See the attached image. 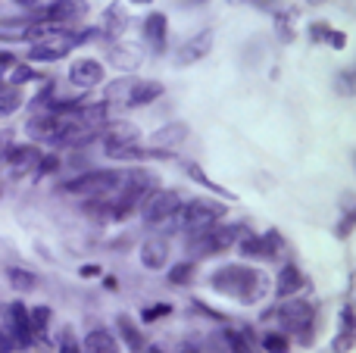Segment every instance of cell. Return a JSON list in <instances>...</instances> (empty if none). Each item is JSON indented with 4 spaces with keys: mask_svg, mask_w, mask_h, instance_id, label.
<instances>
[{
    "mask_svg": "<svg viewBox=\"0 0 356 353\" xmlns=\"http://www.w3.org/2000/svg\"><path fill=\"white\" fill-rule=\"evenodd\" d=\"M341 91H344L347 97H353V66L347 69V72H341Z\"/></svg>",
    "mask_w": 356,
    "mask_h": 353,
    "instance_id": "obj_40",
    "label": "cell"
},
{
    "mask_svg": "<svg viewBox=\"0 0 356 353\" xmlns=\"http://www.w3.org/2000/svg\"><path fill=\"white\" fill-rule=\"evenodd\" d=\"M131 6H150V3H156V0H129Z\"/></svg>",
    "mask_w": 356,
    "mask_h": 353,
    "instance_id": "obj_48",
    "label": "cell"
},
{
    "mask_svg": "<svg viewBox=\"0 0 356 353\" xmlns=\"http://www.w3.org/2000/svg\"><path fill=\"white\" fill-rule=\"evenodd\" d=\"M222 341H225V350H232V353H259L250 325H244V329H225L222 331Z\"/></svg>",
    "mask_w": 356,
    "mask_h": 353,
    "instance_id": "obj_22",
    "label": "cell"
},
{
    "mask_svg": "<svg viewBox=\"0 0 356 353\" xmlns=\"http://www.w3.org/2000/svg\"><path fill=\"white\" fill-rule=\"evenodd\" d=\"M56 350H60V353H81V341L75 338L72 329H66L60 335V344H56Z\"/></svg>",
    "mask_w": 356,
    "mask_h": 353,
    "instance_id": "obj_35",
    "label": "cell"
},
{
    "mask_svg": "<svg viewBox=\"0 0 356 353\" xmlns=\"http://www.w3.org/2000/svg\"><path fill=\"white\" fill-rule=\"evenodd\" d=\"M328 44H332L334 50H344L347 47V35H344V31H338V28H332V35H328Z\"/></svg>",
    "mask_w": 356,
    "mask_h": 353,
    "instance_id": "obj_41",
    "label": "cell"
},
{
    "mask_svg": "<svg viewBox=\"0 0 356 353\" xmlns=\"http://www.w3.org/2000/svg\"><path fill=\"white\" fill-rule=\"evenodd\" d=\"M125 25H129V10H125V6H119V3H110L104 10V16H100L97 31L104 38H119L125 31Z\"/></svg>",
    "mask_w": 356,
    "mask_h": 353,
    "instance_id": "obj_21",
    "label": "cell"
},
{
    "mask_svg": "<svg viewBox=\"0 0 356 353\" xmlns=\"http://www.w3.org/2000/svg\"><path fill=\"white\" fill-rule=\"evenodd\" d=\"M213 44H216V31L207 25V28L194 31V35H191L188 41H181V44H178V50L172 54V63H175L178 69H184V66H194V63L207 60V56L213 54Z\"/></svg>",
    "mask_w": 356,
    "mask_h": 353,
    "instance_id": "obj_9",
    "label": "cell"
},
{
    "mask_svg": "<svg viewBox=\"0 0 356 353\" xmlns=\"http://www.w3.org/2000/svg\"><path fill=\"white\" fill-rule=\"evenodd\" d=\"M16 63H19V54H13V50H0V69H3V72H10Z\"/></svg>",
    "mask_w": 356,
    "mask_h": 353,
    "instance_id": "obj_39",
    "label": "cell"
},
{
    "mask_svg": "<svg viewBox=\"0 0 356 353\" xmlns=\"http://www.w3.org/2000/svg\"><path fill=\"white\" fill-rule=\"evenodd\" d=\"M0 194H3V191H0Z\"/></svg>",
    "mask_w": 356,
    "mask_h": 353,
    "instance_id": "obj_52",
    "label": "cell"
},
{
    "mask_svg": "<svg viewBox=\"0 0 356 353\" xmlns=\"http://www.w3.org/2000/svg\"><path fill=\"white\" fill-rule=\"evenodd\" d=\"M172 353H200V347H197V344H191V341H181Z\"/></svg>",
    "mask_w": 356,
    "mask_h": 353,
    "instance_id": "obj_45",
    "label": "cell"
},
{
    "mask_svg": "<svg viewBox=\"0 0 356 353\" xmlns=\"http://www.w3.org/2000/svg\"><path fill=\"white\" fill-rule=\"evenodd\" d=\"M275 19V35L282 44H291L294 41V19H297V10H275L272 13Z\"/></svg>",
    "mask_w": 356,
    "mask_h": 353,
    "instance_id": "obj_29",
    "label": "cell"
},
{
    "mask_svg": "<svg viewBox=\"0 0 356 353\" xmlns=\"http://www.w3.org/2000/svg\"><path fill=\"white\" fill-rule=\"evenodd\" d=\"M181 200L184 197L178 191H172V188H154V191L141 200V206H138L144 229L160 231L163 225H169V219H172L175 210L181 206Z\"/></svg>",
    "mask_w": 356,
    "mask_h": 353,
    "instance_id": "obj_7",
    "label": "cell"
},
{
    "mask_svg": "<svg viewBox=\"0 0 356 353\" xmlns=\"http://www.w3.org/2000/svg\"><path fill=\"white\" fill-rule=\"evenodd\" d=\"M144 44H147L154 54H166V44H169V16L166 13L154 10L144 16Z\"/></svg>",
    "mask_w": 356,
    "mask_h": 353,
    "instance_id": "obj_16",
    "label": "cell"
},
{
    "mask_svg": "<svg viewBox=\"0 0 356 353\" xmlns=\"http://www.w3.org/2000/svg\"><path fill=\"white\" fill-rule=\"evenodd\" d=\"M169 313H172V304H156V306H147V310L141 313V319L144 322H156V319L169 316Z\"/></svg>",
    "mask_w": 356,
    "mask_h": 353,
    "instance_id": "obj_36",
    "label": "cell"
},
{
    "mask_svg": "<svg viewBox=\"0 0 356 353\" xmlns=\"http://www.w3.org/2000/svg\"><path fill=\"white\" fill-rule=\"evenodd\" d=\"M29 319H31V331H35V344L47 341V329H50V319H54V310H50V306H31Z\"/></svg>",
    "mask_w": 356,
    "mask_h": 353,
    "instance_id": "obj_27",
    "label": "cell"
},
{
    "mask_svg": "<svg viewBox=\"0 0 356 353\" xmlns=\"http://www.w3.org/2000/svg\"><path fill=\"white\" fill-rule=\"evenodd\" d=\"M69 85L79 88V91H94V88H100L106 81V66L100 60H94V56H79V60L69 66Z\"/></svg>",
    "mask_w": 356,
    "mask_h": 353,
    "instance_id": "obj_12",
    "label": "cell"
},
{
    "mask_svg": "<svg viewBox=\"0 0 356 353\" xmlns=\"http://www.w3.org/2000/svg\"><path fill=\"white\" fill-rule=\"evenodd\" d=\"M41 154L44 150L38 147V144L25 141V144H13V147H6L3 154V163L6 169H10V179H29V175L38 172V163H41Z\"/></svg>",
    "mask_w": 356,
    "mask_h": 353,
    "instance_id": "obj_10",
    "label": "cell"
},
{
    "mask_svg": "<svg viewBox=\"0 0 356 353\" xmlns=\"http://www.w3.org/2000/svg\"><path fill=\"white\" fill-rule=\"evenodd\" d=\"M307 285H309L307 272H303L297 263H284V266L278 269V275L272 279V294H275L278 300L300 297V291H307Z\"/></svg>",
    "mask_w": 356,
    "mask_h": 353,
    "instance_id": "obj_13",
    "label": "cell"
},
{
    "mask_svg": "<svg viewBox=\"0 0 356 353\" xmlns=\"http://www.w3.org/2000/svg\"><path fill=\"white\" fill-rule=\"evenodd\" d=\"M216 294H225V297L238 300L244 306L263 304L272 291V279L259 269L247 266V263H228V266L216 269L213 279H209Z\"/></svg>",
    "mask_w": 356,
    "mask_h": 353,
    "instance_id": "obj_1",
    "label": "cell"
},
{
    "mask_svg": "<svg viewBox=\"0 0 356 353\" xmlns=\"http://www.w3.org/2000/svg\"><path fill=\"white\" fill-rule=\"evenodd\" d=\"M222 353H232V350H222Z\"/></svg>",
    "mask_w": 356,
    "mask_h": 353,
    "instance_id": "obj_51",
    "label": "cell"
},
{
    "mask_svg": "<svg viewBox=\"0 0 356 353\" xmlns=\"http://www.w3.org/2000/svg\"><path fill=\"white\" fill-rule=\"evenodd\" d=\"M241 231H244V225H238V222H216L203 231H194V235H188V254H194V260L228 254L238 244Z\"/></svg>",
    "mask_w": 356,
    "mask_h": 353,
    "instance_id": "obj_5",
    "label": "cell"
},
{
    "mask_svg": "<svg viewBox=\"0 0 356 353\" xmlns=\"http://www.w3.org/2000/svg\"><path fill=\"white\" fill-rule=\"evenodd\" d=\"M166 94V85L163 81H154V79H135L131 81V91L125 97V106L129 110H141V106H150Z\"/></svg>",
    "mask_w": 356,
    "mask_h": 353,
    "instance_id": "obj_17",
    "label": "cell"
},
{
    "mask_svg": "<svg viewBox=\"0 0 356 353\" xmlns=\"http://www.w3.org/2000/svg\"><path fill=\"white\" fill-rule=\"evenodd\" d=\"M263 350L266 353H291V335H284V331H269V335H263Z\"/></svg>",
    "mask_w": 356,
    "mask_h": 353,
    "instance_id": "obj_32",
    "label": "cell"
},
{
    "mask_svg": "<svg viewBox=\"0 0 356 353\" xmlns=\"http://www.w3.org/2000/svg\"><path fill=\"white\" fill-rule=\"evenodd\" d=\"M16 347H13V341H10V335H6L3 329H0V353H13Z\"/></svg>",
    "mask_w": 356,
    "mask_h": 353,
    "instance_id": "obj_44",
    "label": "cell"
},
{
    "mask_svg": "<svg viewBox=\"0 0 356 353\" xmlns=\"http://www.w3.org/2000/svg\"><path fill=\"white\" fill-rule=\"evenodd\" d=\"M350 231H353V213H347L338 225V238H350Z\"/></svg>",
    "mask_w": 356,
    "mask_h": 353,
    "instance_id": "obj_42",
    "label": "cell"
},
{
    "mask_svg": "<svg viewBox=\"0 0 356 353\" xmlns=\"http://www.w3.org/2000/svg\"><path fill=\"white\" fill-rule=\"evenodd\" d=\"M144 353H169V350H163L160 344H147V347H144Z\"/></svg>",
    "mask_w": 356,
    "mask_h": 353,
    "instance_id": "obj_47",
    "label": "cell"
},
{
    "mask_svg": "<svg viewBox=\"0 0 356 353\" xmlns=\"http://www.w3.org/2000/svg\"><path fill=\"white\" fill-rule=\"evenodd\" d=\"M91 38H100L97 28H63V31H54V35L41 38V41L29 44L25 50V63H60L72 54L75 47H81L85 41Z\"/></svg>",
    "mask_w": 356,
    "mask_h": 353,
    "instance_id": "obj_2",
    "label": "cell"
},
{
    "mask_svg": "<svg viewBox=\"0 0 356 353\" xmlns=\"http://www.w3.org/2000/svg\"><path fill=\"white\" fill-rule=\"evenodd\" d=\"M116 329H119V341L129 353H144L147 341H144V329L129 316V313H119L116 316Z\"/></svg>",
    "mask_w": 356,
    "mask_h": 353,
    "instance_id": "obj_18",
    "label": "cell"
},
{
    "mask_svg": "<svg viewBox=\"0 0 356 353\" xmlns=\"http://www.w3.org/2000/svg\"><path fill=\"white\" fill-rule=\"evenodd\" d=\"M13 3H16L19 10H38V6H44V0H13Z\"/></svg>",
    "mask_w": 356,
    "mask_h": 353,
    "instance_id": "obj_43",
    "label": "cell"
},
{
    "mask_svg": "<svg viewBox=\"0 0 356 353\" xmlns=\"http://www.w3.org/2000/svg\"><path fill=\"white\" fill-rule=\"evenodd\" d=\"M106 63H110L113 69H119V72L131 75V72H138V69H141L144 54H141V47H138V44L113 41V44H110V50H106Z\"/></svg>",
    "mask_w": 356,
    "mask_h": 353,
    "instance_id": "obj_14",
    "label": "cell"
},
{
    "mask_svg": "<svg viewBox=\"0 0 356 353\" xmlns=\"http://www.w3.org/2000/svg\"><path fill=\"white\" fill-rule=\"evenodd\" d=\"M119 338L113 335L110 329H91L85 338H81V353H119Z\"/></svg>",
    "mask_w": 356,
    "mask_h": 353,
    "instance_id": "obj_20",
    "label": "cell"
},
{
    "mask_svg": "<svg viewBox=\"0 0 356 353\" xmlns=\"http://www.w3.org/2000/svg\"><path fill=\"white\" fill-rule=\"evenodd\" d=\"M232 6H257V10L263 13H275V6H272V0H228Z\"/></svg>",
    "mask_w": 356,
    "mask_h": 353,
    "instance_id": "obj_37",
    "label": "cell"
},
{
    "mask_svg": "<svg viewBox=\"0 0 356 353\" xmlns=\"http://www.w3.org/2000/svg\"><path fill=\"white\" fill-rule=\"evenodd\" d=\"M181 3H188V6H203V3H209V0H181Z\"/></svg>",
    "mask_w": 356,
    "mask_h": 353,
    "instance_id": "obj_49",
    "label": "cell"
},
{
    "mask_svg": "<svg viewBox=\"0 0 356 353\" xmlns=\"http://www.w3.org/2000/svg\"><path fill=\"white\" fill-rule=\"evenodd\" d=\"M350 350H353V325L341 322V331L332 341V353H350Z\"/></svg>",
    "mask_w": 356,
    "mask_h": 353,
    "instance_id": "obj_33",
    "label": "cell"
},
{
    "mask_svg": "<svg viewBox=\"0 0 356 353\" xmlns=\"http://www.w3.org/2000/svg\"><path fill=\"white\" fill-rule=\"evenodd\" d=\"M309 35H313V41H328L332 25H328V22H313V25H309Z\"/></svg>",
    "mask_w": 356,
    "mask_h": 353,
    "instance_id": "obj_38",
    "label": "cell"
},
{
    "mask_svg": "<svg viewBox=\"0 0 356 353\" xmlns=\"http://www.w3.org/2000/svg\"><path fill=\"white\" fill-rule=\"evenodd\" d=\"M6 281H10V288L19 294V297L38 291V275L31 272L29 266H10L6 269Z\"/></svg>",
    "mask_w": 356,
    "mask_h": 353,
    "instance_id": "obj_24",
    "label": "cell"
},
{
    "mask_svg": "<svg viewBox=\"0 0 356 353\" xmlns=\"http://www.w3.org/2000/svg\"><path fill=\"white\" fill-rule=\"evenodd\" d=\"M169 254H172V244H169L166 235H154L141 244L138 256H141V266L150 269V272H160V269L169 266Z\"/></svg>",
    "mask_w": 356,
    "mask_h": 353,
    "instance_id": "obj_15",
    "label": "cell"
},
{
    "mask_svg": "<svg viewBox=\"0 0 356 353\" xmlns=\"http://www.w3.org/2000/svg\"><path fill=\"white\" fill-rule=\"evenodd\" d=\"M184 172H188L191 179L197 181V185H203V188H207V191L213 194V197H222V200H228V204H234V194L228 191V188H222L219 181H213V179H209V175L203 172V169L197 166V163H184Z\"/></svg>",
    "mask_w": 356,
    "mask_h": 353,
    "instance_id": "obj_25",
    "label": "cell"
},
{
    "mask_svg": "<svg viewBox=\"0 0 356 353\" xmlns=\"http://www.w3.org/2000/svg\"><path fill=\"white\" fill-rule=\"evenodd\" d=\"M288 254V244L278 235V229H269L263 235V260H278V256Z\"/></svg>",
    "mask_w": 356,
    "mask_h": 353,
    "instance_id": "obj_31",
    "label": "cell"
},
{
    "mask_svg": "<svg viewBox=\"0 0 356 353\" xmlns=\"http://www.w3.org/2000/svg\"><path fill=\"white\" fill-rule=\"evenodd\" d=\"M225 213H228V206L219 204V197H191V200H181V206L169 219V225H175V231L194 235V231H203L209 225L222 222Z\"/></svg>",
    "mask_w": 356,
    "mask_h": 353,
    "instance_id": "obj_3",
    "label": "cell"
},
{
    "mask_svg": "<svg viewBox=\"0 0 356 353\" xmlns=\"http://www.w3.org/2000/svg\"><path fill=\"white\" fill-rule=\"evenodd\" d=\"M60 166H63V160H60V154H41V163H38V179H47V175H54V172H60Z\"/></svg>",
    "mask_w": 356,
    "mask_h": 353,
    "instance_id": "obj_34",
    "label": "cell"
},
{
    "mask_svg": "<svg viewBox=\"0 0 356 353\" xmlns=\"http://www.w3.org/2000/svg\"><path fill=\"white\" fill-rule=\"evenodd\" d=\"M278 319V325L284 329V335H294L300 344H313V329H316V304L303 297H288L278 304V310L272 313Z\"/></svg>",
    "mask_w": 356,
    "mask_h": 353,
    "instance_id": "obj_6",
    "label": "cell"
},
{
    "mask_svg": "<svg viewBox=\"0 0 356 353\" xmlns=\"http://www.w3.org/2000/svg\"><path fill=\"white\" fill-rule=\"evenodd\" d=\"M197 279V260H181L175 266H169V285L175 288H184Z\"/></svg>",
    "mask_w": 356,
    "mask_h": 353,
    "instance_id": "obj_30",
    "label": "cell"
},
{
    "mask_svg": "<svg viewBox=\"0 0 356 353\" xmlns=\"http://www.w3.org/2000/svg\"><path fill=\"white\" fill-rule=\"evenodd\" d=\"M6 147H10V144L3 141V138H0V160H3V154H6Z\"/></svg>",
    "mask_w": 356,
    "mask_h": 353,
    "instance_id": "obj_50",
    "label": "cell"
},
{
    "mask_svg": "<svg viewBox=\"0 0 356 353\" xmlns=\"http://www.w3.org/2000/svg\"><path fill=\"white\" fill-rule=\"evenodd\" d=\"M188 122H166L163 129H156L150 135V147L156 150H175L181 141H188Z\"/></svg>",
    "mask_w": 356,
    "mask_h": 353,
    "instance_id": "obj_19",
    "label": "cell"
},
{
    "mask_svg": "<svg viewBox=\"0 0 356 353\" xmlns=\"http://www.w3.org/2000/svg\"><path fill=\"white\" fill-rule=\"evenodd\" d=\"M119 179H122V172H116V169H91V172L72 175L69 181H63L60 191L81 200H113Z\"/></svg>",
    "mask_w": 356,
    "mask_h": 353,
    "instance_id": "obj_4",
    "label": "cell"
},
{
    "mask_svg": "<svg viewBox=\"0 0 356 353\" xmlns=\"http://www.w3.org/2000/svg\"><path fill=\"white\" fill-rule=\"evenodd\" d=\"M25 106V91L19 85H10V81L0 79V119L13 116Z\"/></svg>",
    "mask_w": 356,
    "mask_h": 353,
    "instance_id": "obj_23",
    "label": "cell"
},
{
    "mask_svg": "<svg viewBox=\"0 0 356 353\" xmlns=\"http://www.w3.org/2000/svg\"><path fill=\"white\" fill-rule=\"evenodd\" d=\"M234 247H238L241 256H247V260H263V235H257V231L244 229Z\"/></svg>",
    "mask_w": 356,
    "mask_h": 353,
    "instance_id": "obj_28",
    "label": "cell"
},
{
    "mask_svg": "<svg viewBox=\"0 0 356 353\" xmlns=\"http://www.w3.org/2000/svg\"><path fill=\"white\" fill-rule=\"evenodd\" d=\"M6 335H10L13 347H35V331H31V319H29V306L22 300H13L6 306Z\"/></svg>",
    "mask_w": 356,
    "mask_h": 353,
    "instance_id": "obj_11",
    "label": "cell"
},
{
    "mask_svg": "<svg viewBox=\"0 0 356 353\" xmlns=\"http://www.w3.org/2000/svg\"><path fill=\"white\" fill-rule=\"evenodd\" d=\"M100 272H104L100 266H81L79 269V275H85V279H91V275H100Z\"/></svg>",
    "mask_w": 356,
    "mask_h": 353,
    "instance_id": "obj_46",
    "label": "cell"
},
{
    "mask_svg": "<svg viewBox=\"0 0 356 353\" xmlns=\"http://www.w3.org/2000/svg\"><path fill=\"white\" fill-rule=\"evenodd\" d=\"M35 16L47 19V22H56L60 28H79L81 19L88 16V3L85 0H50V3L38 6Z\"/></svg>",
    "mask_w": 356,
    "mask_h": 353,
    "instance_id": "obj_8",
    "label": "cell"
},
{
    "mask_svg": "<svg viewBox=\"0 0 356 353\" xmlns=\"http://www.w3.org/2000/svg\"><path fill=\"white\" fill-rule=\"evenodd\" d=\"M38 79H44V75L35 69V63H25V60H19L16 66H13L10 72L3 75V81H10V85H19V88L31 85V81H38Z\"/></svg>",
    "mask_w": 356,
    "mask_h": 353,
    "instance_id": "obj_26",
    "label": "cell"
}]
</instances>
